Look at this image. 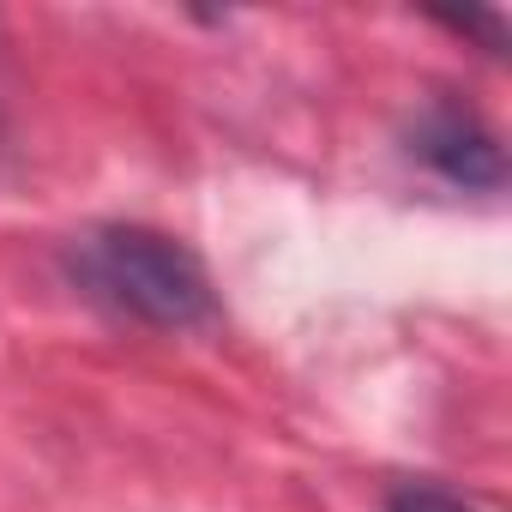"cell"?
Returning a JSON list of instances; mask_svg holds the SVG:
<instances>
[{"label": "cell", "instance_id": "cell-2", "mask_svg": "<svg viewBox=\"0 0 512 512\" xmlns=\"http://www.w3.org/2000/svg\"><path fill=\"white\" fill-rule=\"evenodd\" d=\"M416 157H422L434 175H446L452 187H482V193H494V187L506 181V151H500V139H494L470 109H458V103H434V109L416 121Z\"/></svg>", "mask_w": 512, "mask_h": 512}, {"label": "cell", "instance_id": "cell-1", "mask_svg": "<svg viewBox=\"0 0 512 512\" xmlns=\"http://www.w3.org/2000/svg\"><path fill=\"white\" fill-rule=\"evenodd\" d=\"M73 278L115 314H133L139 326H157V332H187L217 314L199 253L145 223H103L79 235Z\"/></svg>", "mask_w": 512, "mask_h": 512}, {"label": "cell", "instance_id": "cell-3", "mask_svg": "<svg viewBox=\"0 0 512 512\" xmlns=\"http://www.w3.org/2000/svg\"><path fill=\"white\" fill-rule=\"evenodd\" d=\"M392 512H476V506L446 488H404V494H392Z\"/></svg>", "mask_w": 512, "mask_h": 512}]
</instances>
